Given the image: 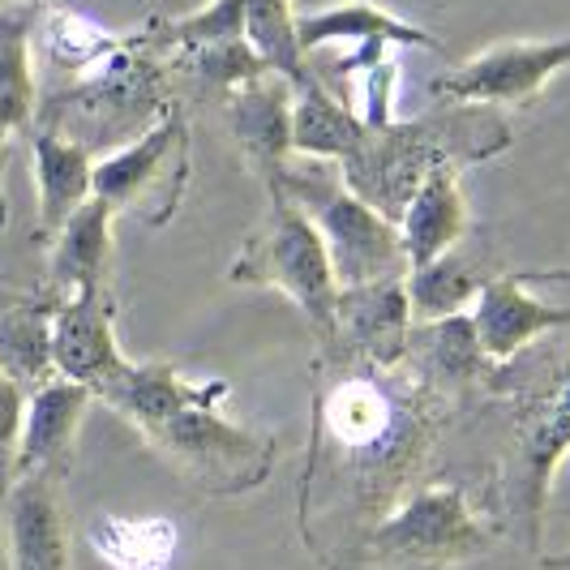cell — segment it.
<instances>
[{
  "instance_id": "1",
  "label": "cell",
  "mask_w": 570,
  "mask_h": 570,
  "mask_svg": "<svg viewBox=\"0 0 570 570\" xmlns=\"http://www.w3.org/2000/svg\"><path fill=\"white\" fill-rule=\"evenodd\" d=\"M455 403L416 370L370 365L317 347L314 421L296 481V528L322 570H361L370 532L429 481V459Z\"/></svg>"
},
{
  "instance_id": "2",
  "label": "cell",
  "mask_w": 570,
  "mask_h": 570,
  "mask_svg": "<svg viewBox=\"0 0 570 570\" xmlns=\"http://www.w3.org/2000/svg\"><path fill=\"white\" fill-rule=\"evenodd\" d=\"M99 403L138 429L146 446L206 498H245L271 481L279 438L240 425L228 412V382L189 377L171 361H134Z\"/></svg>"
},
{
  "instance_id": "3",
  "label": "cell",
  "mask_w": 570,
  "mask_h": 570,
  "mask_svg": "<svg viewBox=\"0 0 570 570\" xmlns=\"http://www.w3.org/2000/svg\"><path fill=\"white\" fill-rule=\"evenodd\" d=\"M485 395L507 412V451L489 485V507L507 541L537 553L549 493L570 455V326L493 365Z\"/></svg>"
},
{
  "instance_id": "4",
  "label": "cell",
  "mask_w": 570,
  "mask_h": 570,
  "mask_svg": "<svg viewBox=\"0 0 570 570\" xmlns=\"http://www.w3.org/2000/svg\"><path fill=\"white\" fill-rule=\"evenodd\" d=\"M511 146V125L502 108L485 104H451L438 99V108L412 120L370 125L365 142L340 164L347 189L370 202L377 215L400 224L403 206L416 194V185L442 164H485Z\"/></svg>"
},
{
  "instance_id": "5",
  "label": "cell",
  "mask_w": 570,
  "mask_h": 570,
  "mask_svg": "<svg viewBox=\"0 0 570 570\" xmlns=\"http://www.w3.org/2000/svg\"><path fill=\"white\" fill-rule=\"evenodd\" d=\"M502 541L485 498L459 481H425L370 532L361 570H459Z\"/></svg>"
},
{
  "instance_id": "6",
  "label": "cell",
  "mask_w": 570,
  "mask_h": 570,
  "mask_svg": "<svg viewBox=\"0 0 570 570\" xmlns=\"http://www.w3.org/2000/svg\"><path fill=\"white\" fill-rule=\"evenodd\" d=\"M275 185L309 215V224L317 228L326 254H331V271H335L340 287H365L377 279L407 275L400 224H391L370 202L356 198L343 180L340 164L292 155Z\"/></svg>"
},
{
  "instance_id": "7",
  "label": "cell",
  "mask_w": 570,
  "mask_h": 570,
  "mask_svg": "<svg viewBox=\"0 0 570 570\" xmlns=\"http://www.w3.org/2000/svg\"><path fill=\"white\" fill-rule=\"evenodd\" d=\"M228 284L284 292L287 301L309 317L317 343H326L335 331L340 284L331 271V254L309 224V215L287 198L279 185L266 189V215L240 240L228 266Z\"/></svg>"
},
{
  "instance_id": "8",
  "label": "cell",
  "mask_w": 570,
  "mask_h": 570,
  "mask_svg": "<svg viewBox=\"0 0 570 570\" xmlns=\"http://www.w3.org/2000/svg\"><path fill=\"white\" fill-rule=\"evenodd\" d=\"M189 176H194V134L185 112L171 104L138 138L95 159V198H104L116 215H129L146 228H164L185 202Z\"/></svg>"
},
{
  "instance_id": "9",
  "label": "cell",
  "mask_w": 570,
  "mask_h": 570,
  "mask_svg": "<svg viewBox=\"0 0 570 570\" xmlns=\"http://www.w3.org/2000/svg\"><path fill=\"white\" fill-rule=\"evenodd\" d=\"M570 65V35L562 39H507L472 60L438 73L429 90L451 104L523 108Z\"/></svg>"
},
{
  "instance_id": "10",
  "label": "cell",
  "mask_w": 570,
  "mask_h": 570,
  "mask_svg": "<svg viewBox=\"0 0 570 570\" xmlns=\"http://www.w3.org/2000/svg\"><path fill=\"white\" fill-rule=\"evenodd\" d=\"M116 296L112 287L99 292H73L57 301L52 314V361L57 377L86 386L95 400H104L125 370L134 365L116 343Z\"/></svg>"
},
{
  "instance_id": "11",
  "label": "cell",
  "mask_w": 570,
  "mask_h": 570,
  "mask_svg": "<svg viewBox=\"0 0 570 570\" xmlns=\"http://www.w3.org/2000/svg\"><path fill=\"white\" fill-rule=\"evenodd\" d=\"M292 99L296 86L279 73H262L224 95L228 138L262 185H275L292 159Z\"/></svg>"
},
{
  "instance_id": "12",
  "label": "cell",
  "mask_w": 570,
  "mask_h": 570,
  "mask_svg": "<svg viewBox=\"0 0 570 570\" xmlns=\"http://www.w3.org/2000/svg\"><path fill=\"white\" fill-rule=\"evenodd\" d=\"M9 570H73L69 514L52 476H18L0 498Z\"/></svg>"
},
{
  "instance_id": "13",
  "label": "cell",
  "mask_w": 570,
  "mask_h": 570,
  "mask_svg": "<svg viewBox=\"0 0 570 570\" xmlns=\"http://www.w3.org/2000/svg\"><path fill=\"white\" fill-rule=\"evenodd\" d=\"M407 279V275H403ZM403 279H377L365 287H340L335 331L317 347H340L370 365H400L412 335V305Z\"/></svg>"
},
{
  "instance_id": "14",
  "label": "cell",
  "mask_w": 570,
  "mask_h": 570,
  "mask_svg": "<svg viewBox=\"0 0 570 570\" xmlns=\"http://www.w3.org/2000/svg\"><path fill=\"white\" fill-rule=\"evenodd\" d=\"M90 403L95 395L69 377H52L30 391L22 442H18V476H52L60 485L69 481V472L78 463V433H82Z\"/></svg>"
},
{
  "instance_id": "15",
  "label": "cell",
  "mask_w": 570,
  "mask_h": 570,
  "mask_svg": "<svg viewBox=\"0 0 570 570\" xmlns=\"http://www.w3.org/2000/svg\"><path fill=\"white\" fill-rule=\"evenodd\" d=\"M472 326L481 335V347L489 352V361L502 365V361L519 356L528 343H537L541 335L567 331L570 305L537 296L528 275L498 271L485 284V292L476 296V305H472Z\"/></svg>"
},
{
  "instance_id": "16",
  "label": "cell",
  "mask_w": 570,
  "mask_h": 570,
  "mask_svg": "<svg viewBox=\"0 0 570 570\" xmlns=\"http://www.w3.org/2000/svg\"><path fill=\"white\" fill-rule=\"evenodd\" d=\"M403 361L416 370L421 382H429L442 400H468V395H485V382L493 373V361L481 347V335L472 326V314L442 317L412 326Z\"/></svg>"
},
{
  "instance_id": "17",
  "label": "cell",
  "mask_w": 570,
  "mask_h": 570,
  "mask_svg": "<svg viewBox=\"0 0 570 570\" xmlns=\"http://www.w3.org/2000/svg\"><path fill=\"white\" fill-rule=\"evenodd\" d=\"M112 224L116 210L104 198H95L86 206H78L65 228L48 240V271H43V292L48 296H73V292H99V287H112Z\"/></svg>"
},
{
  "instance_id": "18",
  "label": "cell",
  "mask_w": 570,
  "mask_h": 570,
  "mask_svg": "<svg viewBox=\"0 0 570 570\" xmlns=\"http://www.w3.org/2000/svg\"><path fill=\"white\" fill-rule=\"evenodd\" d=\"M498 271H502L498 254L489 249L481 236H472V232L459 240L455 249H446L442 257H433V262H425V266L407 271L403 284H407L412 326L468 314Z\"/></svg>"
},
{
  "instance_id": "19",
  "label": "cell",
  "mask_w": 570,
  "mask_h": 570,
  "mask_svg": "<svg viewBox=\"0 0 570 570\" xmlns=\"http://www.w3.org/2000/svg\"><path fill=\"white\" fill-rule=\"evenodd\" d=\"M30 164H35V240H52L65 219L95 194V150L73 142L69 134L35 125L30 129Z\"/></svg>"
},
{
  "instance_id": "20",
  "label": "cell",
  "mask_w": 570,
  "mask_h": 570,
  "mask_svg": "<svg viewBox=\"0 0 570 570\" xmlns=\"http://www.w3.org/2000/svg\"><path fill=\"white\" fill-rule=\"evenodd\" d=\"M459 171L463 168H455V164L433 168L416 185L407 206H403L400 240L407 271H416L433 257H442L446 249H455L459 240L472 232V210H468V194H463Z\"/></svg>"
},
{
  "instance_id": "21",
  "label": "cell",
  "mask_w": 570,
  "mask_h": 570,
  "mask_svg": "<svg viewBox=\"0 0 570 570\" xmlns=\"http://www.w3.org/2000/svg\"><path fill=\"white\" fill-rule=\"evenodd\" d=\"M35 18L39 0L0 4V142L35 129L39 78H35Z\"/></svg>"
},
{
  "instance_id": "22",
  "label": "cell",
  "mask_w": 570,
  "mask_h": 570,
  "mask_svg": "<svg viewBox=\"0 0 570 570\" xmlns=\"http://www.w3.org/2000/svg\"><path fill=\"white\" fill-rule=\"evenodd\" d=\"M296 35L301 48L314 57L317 48L331 43H391V48H438V39L407 22L400 13L373 4V0H340V4H322L309 13H296Z\"/></svg>"
},
{
  "instance_id": "23",
  "label": "cell",
  "mask_w": 570,
  "mask_h": 570,
  "mask_svg": "<svg viewBox=\"0 0 570 570\" xmlns=\"http://www.w3.org/2000/svg\"><path fill=\"white\" fill-rule=\"evenodd\" d=\"M52 314H57V296H48L43 287H30V296L0 309V373L13 377L27 395L57 377Z\"/></svg>"
},
{
  "instance_id": "24",
  "label": "cell",
  "mask_w": 570,
  "mask_h": 570,
  "mask_svg": "<svg viewBox=\"0 0 570 570\" xmlns=\"http://www.w3.org/2000/svg\"><path fill=\"white\" fill-rule=\"evenodd\" d=\"M365 129L370 125L361 120V112L352 104L335 99L317 78L296 86V99H292V155L343 164L356 146L365 142Z\"/></svg>"
},
{
  "instance_id": "25",
  "label": "cell",
  "mask_w": 570,
  "mask_h": 570,
  "mask_svg": "<svg viewBox=\"0 0 570 570\" xmlns=\"http://www.w3.org/2000/svg\"><path fill=\"white\" fill-rule=\"evenodd\" d=\"M86 537L112 570H168L176 558V528L159 514H95Z\"/></svg>"
},
{
  "instance_id": "26",
  "label": "cell",
  "mask_w": 570,
  "mask_h": 570,
  "mask_svg": "<svg viewBox=\"0 0 570 570\" xmlns=\"http://www.w3.org/2000/svg\"><path fill=\"white\" fill-rule=\"evenodd\" d=\"M245 43L271 73L287 78L292 86H305L314 78L309 52L301 48V35H296L292 0H245Z\"/></svg>"
},
{
  "instance_id": "27",
  "label": "cell",
  "mask_w": 570,
  "mask_h": 570,
  "mask_svg": "<svg viewBox=\"0 0 570 570\" xmlns=\"http://www.w3.org/2000/svg\"><path fill=\"white\" fill-rule=\"evenodd\" d=\"M22 416H27V391L0 373V498L18 476V442H22Z\"/></svg>"
},
{
  "instance_id": "28",
  "label": "cell",
  "mask_w": 570,
  "mask_h": 570,
  "mask_svg": "<svg viewBox=\"0 0 570 570\" xmlns=\"http://www.w3.org/2000/svg\"><path fill=\"white\" fill-rule=\"evenodd\" d=\"M9 150H13V142H0V228L9 224V198H4V171H9Z\"/></svg>"
},
{
  "instance_id": "29",
  "label": "cell",
  "mask_w": 570,
  "mask_h": 570,
  "mask_svg": "<svg viewBox=\"0 0 570 570\" xmlns=\"http://www.w3.org/2000/svg\"><path fill=\"white\" fill-rule=\"evenodd\" d=\"M22 296H30L27 287H18V284H4V279H0V309H9V305H18V301H22Z\"/></svg>"
},
{
  "instance_id": "30",
  "label": "cell",
  "mask_w": 570,
  "mask_h": 570,
  "mask_svg": "<svg viewBox=\"0 0 570 570\" xmlns=\"http://www.w3.org/2000/svg\"><path fill=\"white\" fill-rule=\"evenodd\" d=\"M0 4H9V0H0Z\"/></svg>"
}]
</instances>
